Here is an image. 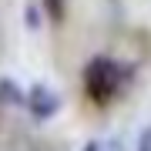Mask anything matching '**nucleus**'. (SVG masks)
<instances>
[{
    "mask_svg": "<svg viewBox=\"0 0 151 151\" xmlns=\"http://www.w3.org/2000/svg\"><path fill=\"white\" fill-rule=\"evenodd\" d=\"M27 104H30V114H34V118H40V121L54 118V114L60 111V97L54 94V87H50V84H44V81H37V84L30 87Z\"/></svg>",
    "mask_w": 151,
    "mask_h": 151,
    "instance_id": "nucleus-2",
    "label": "nucleus"
},
{
    "mask_svg": "<svg viewBox=\"0 0 151 151\" xmlns=\"http://www.w3.org/2000/svg\"><path fill=\"white\" fill-rule=\"evenodd\" d=\"M84 151H101V145H97V141H91V145H87Z\"/></svg>",
    "mask_w": 151,
    "mask_h": 151,
    "instance_id": "nucleus-6",
    "label": "nucleus"
},
{
    "mask_svg": "<svg viewBox=\"0 0 151 151\" xmlns=\"http://www.w3.org/2000/svg\"><path fill=\"white\" fill-rule=\"evenodd\" d=\"M44 4V10L50 14V20H60L64 17V0H40Z\"/></svg>",
    "mask_w": 151,
    "mask_h": 151,
    "instance_id": "nucleus-3",
    "label": "nucleus"
},
{
    "mask_svg": "<svg viewBox=\"0 0 151 151\" xmlns=\"http://www.w3.org/2000/svg\"><path fill=\"white\" fill-rule=\"evenodd\" d=\"M138 151H151V124L141 131V138H138Z\"/></svg>",
    "mask_w": 151,
    "mask_h": 151,
    "instance_id": "nucleus-5",
    "label": "nucleus"
},
{
    "mask_svg": "<svg viewBox=\"0 0 151 151\" xmlns=\"http://www.w3.org/2000/svg\"><path fill=\"white\" fill-rule=\"evenodd\" d=\"M118 81H121V70H118V64L111 57H94L84 67V91L97 104H108L118 94Z\"/></svg>",
    "mask_w": 151,
    "mask_h": 151,
    "instance_id": "nucleus-1",
    "label": "nucleus"
},
{
    "mask_svg": "<svg viewBox=\"0 0 151 151\" xmlns=\"http://www.w3.org/2000/svg\"><path fill=\"white\" fill-rule=\"evenodd\" d=\"M0 97H7V101H20V94H17V87H14V81H0Z\"/></svg>",
    "mask_w": 151,
    "mask_h": 151,
    "instance_id": "nucleus-4",
    "label": "nucleus"
}]
</instances>
